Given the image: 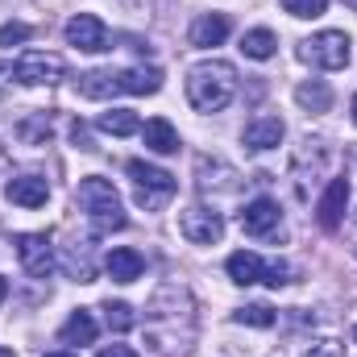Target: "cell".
<instances>
[{"mask_svg":"<svg viewBox=\"0 0 357 357\" xmlns=\"http://www.w3.org/2000/svg\"><path fill=\"white\" fill-rule=\"evenodd\" d=\"M79 96L88 100H108V96H154L162 88L158 67H125V71H88L75 79Z\"/></svg>","mask_w":357,"mask_h":357,"instance_id":"6da1fadb","label":"cell"},{"mask_svg":"<svg viewBox=\"0 0 357 357\" xmlns=\"http://www.w3.org/2000/svg\"><path fill=\"white\" fill-rule=\"evenodd\" d=\"M233 96H237V71H233V63L212 59V63H199V67L187 71V100H191V108L220 112Z\"/></svg>","mask_w":357,"mask_h":357,"instance_id":"7a4b0ae2","label":"cell"},{"mask_svg":"<svg viewBox=\"0 0 357 357\" xmlns=\"http://www.w3.org/2000/svg\"><path fill=\"white\" fill-rule=\"evenodd\" d=\"M75 199H79V208H84V216L91 220L96 233H116V229L129 225L125 220V208H121V195H116V187L108 178H100V175L79 178Z\"/></svg>","mask_w":357,"mask_h":357,"instance_id":"3957f363","label":"cell"},{"mask_svg":"<svg viewBox=\"0 0 357 357\" xmlns=\"http://www.w3.org/2000/svg\"><path fill=\"white\" fill-rule=\"evenodd\" d=\"M349 38L341 29H324V33H312L307 42H299V59L316 71H341L349 67Z\"/></svg>","mask_w":357,"mask_h":357,"instance_id":"277c9868","label":"cell"},{"mask_svg":"<svg viewBox=\"0 0 357 357\" xmlns=\"http://www.w3.org/2000/svg\"><path fill=\"white\" fill-rule=\"evenodd\" d=\"M129 178H133V187H137V204H142L146 212H158V208L178 191V183H175L171 171L150 167V162H142V158L129 162Z\"/></svg>","mask_w":357,"mask_h":357,"instance_id":"5b68a950","label":"cell"},{"mask_svg":"<svg viewBox=\"0 0 357 357\" xmlns=\"http://www.w3.org/2000/svg\"><path fill=\"white\" fill-rule=\"evenodd\" d=\"M287 274H291L287 262H262V258H258V254H250V250H237V254L229 258V278H233L237 287H254V282L282 287V282H287Z\"/></svg>","mask_w":357,"mask_h":357,"instance_id":"8992f818","label":"cell"},{"mask_svg":"<svg viewBox=\"0 0 357 357\" xmlns=\"http://www.w3.org/2000/svg\"><path fill=\"white\" fill-rule=\"evenodd\" d=\"M13 75L25 84V88H42V84H59L67 75V63L50 50H25L17 63H13Z\"/></svg>","mask_w":357,"mask_h":357,"instance_id":"52a82bcc","label":"cell"},{"mask_svg":"<svg viewBox=\"0 0 357 357\" xmlns=\"http://www.w3.org/2000/svg\"><path fill=\"white\" fill-rule=\"evenodd\" d=\"M178 233L191 241V245H216L225 237V216L216 208H204V204H191L183 208L178 216Z\"/></svg>","mask_w":357,"mask_h":357,"instance_id":"ba28073f","label":"cell"},{"mask_svg":"<svg viewBox=\"0 0 357 357\" xmlns=\"http://www.w3.org/2000/svg\"><path fill=\"white\" fill-rule=\"evenodd\" d=\"M17 258H21L25 274H33V278H50L54 274V250H50L46 233H21L17 237Z\"/></svg>","mask_w":357,"mask_h":357,"instance_id":"9c48e42d","label":"cell"},{"mask_svg":"<svg viewBox=\"0 0 357 357\" xmlns=\"http://www.w3.org/2000/svg\"><path fill=\"white\" fill-rule=\"evenodd\" d=\"M67 42H71L75 50H88V54H104V50H112V38H108L104 21L91 17V13H79V17L67 21Z\"/></svg>","mask_w":357,"mask_h":357,"instance_id":"30bf717a","label":"cell"},{"mask_svg":"<svg viewBox=\"0 0 357 357\" xmlns=\"http://www.w3.org/2000/svg\"><path fill=\"white\" fill-rule=\"evenodd\" d=\"M241 229L250 233V237H278V229H282V216H278V204L274 199H254V204H245V212H241Z\"/></svg>","mask_w":357,"mask_h":357,"instance_id":"8fae6325","label":"cell"},{"mask_svg":"<svg viewBox=\"0 0 357 357\" xmlns=\"http://www.w3.org/2000/svg\"><path fill=\"white\" fill-rule=\"evenodd\" d=\"M345 204H349V178H333L328 187H324V195H320V204H316V220H320V229H341V220H345Z\"/></svg>","mask_w":357,"mask_h":357,"instance_id":"7c38bea8","label":"cell"},{"mask_svg":"<svg viewBox=\"0 0 357 357\" xmlns=\"http://www.w3.org/2000/svg\"><path fill=\"white\" fill-rule=\"evenodd\" d=\"M4 195H8L17 208H42V204L50 199V187H46L42 175H21V178H8Z\"/></svg>","mask_w":357,"mask_h":357,"instance_id":"4fadbf2b","label":"cell"},{"mask_svg":"<svg viewBox=\"0 0 357 357\" xmlns=\"http://www.w3.org/2000/svg\"><path fill=\"white\" fill-rule=\"evenodd\" d=\"M229 29H233V21H229L225 13H204V17L191 25V46L212 50V46H220V42L229 38Z\"/></svg>","mask_w":357,"mask_h":357,"instance_id":"5bb4252c","label":"cell"},{"mask_svg":"<svg viewBox=\"0 0 357 357\" xmlns=\"http://www.w3.org/2000/svg\"><path fill=\"white\" fill-rule=\"evenodd\" d=\"M282 133H287V125H282L278 116H254V121L245 125V146H250V150H274V146L282 142Z\"/></svg>","mask_w":357,"mask_h":357,"instance_id":"9a60e30c","label":"cell"},{"mask_svg":"<svg viewBox=\"0 0 357 357\" xmlns=\"http://www.w3.org/2000/svg\"><path fill=\"white\" fill-rule=\"evenodd\" d=\"M142 270H146V258H142L137 250H129V245H116V250L108 254V274H112V282H137Z\"/></svg>","mask_w":357,"mask_h":357,"instance_id":"2e32d148","label":"cell"},{"mask_svg":"<svg viewBox=\"0 0 357 357\" xmlns=\"http://www.w3.org/2000/svg\"><path fill=\"white\" fill-rule=\"evenodd\" d=\"M142 142H146V150H154V154H175L178 150V133L167 116L146 121V125H142Z\"/></svg>","mask_w":357,"mask_h":357,"instance_id":"e0dca14e","label":"cell"},{"mask_svg":"<svg viewBox=\"0 0 357 357\" xmlns=\"http://www.w3.org/2000/svg\"><path fill=\"white\" fill-rule=\"evenodd\" d=\"M295 100H299V108H307V112H328V108H333V88H328L324 79H303V84L295 88Z\"/></svg>","mask_w":357,"mask_h":357,"instance_id":"ac0fdd59","label":"cell"},{"mask_svg":"<svg viewBox=\"0 0 357 357\" xmlns=\"http://www.w3.org/2000/svg\"><path fill=\"white\" fill-rule=\"evenodd\" d=\"M96 125H100L104 133H112V137L142 133V121H137V112H129V108H108V112H100V116H96Z\"/></svg>","mask_w":357,"mask_h":357,"instance_id":"d6986e66","label":"cell"},{"mask_svg":"<svg viewBox=\"0 0 357 357\" xmlns=\"http://www.w3.org/2000/svg\"><path fill=\"white\" fill-rule=\"evenodd\" d=\"M59 337H63L67 345H91V341H96V320H91V312H84V307L71 312L67 324L59 328Z\"/></svg>","mask_w":357,"mask_h":357,"instance_id":"ffe728a7","label":"cell"},{"mask_svg":"<svg viewBox=\"0 0 357 357\" xmlns=\"http://www.w3.org/2000/svg\"><path fill=\"white\" fill-rule=\"evenodd\" d=\"M274 50H278V38H274L270 29H250V33L241 38V54H245V59L266 63V59H274Z\"/></svg>","mask_w":357,"mask_h":357,"instance_id":"44dd1931","label":"cell"},{"mask_svg":"<svg viewBox=\"0 0 357 357\" xmlns=\"http://www.w3.org/2000/svg\"><path fill=\"white\" fill-rule=\"evenodd\" d=\"M104 324H108L112 333H129V328L137 324V316H133L129 303H121V299L112 303V299H108V303H104Z\"/></svg>","mask_w":357,"mask_h":357,"instance_id":"7402d4cb","label":"cell"},{"mask_svg":"<svg viewBox=\"0 0 357 357\" xmlns=\"http://www.w3.org/2000/svg\"><path fill=\"white\" fill-rule=\"evenodd\" d=\"M237 320L250 324V328H270V324H274V312H270L266 303H250V307L237 312Z\"/></svg>","mask_w":357,"mask_h":357,"instance_id":"603a6c76","label":"cell"},{"mask_svg":"<svg viewBox=\"0 0 357 357\" xmlns=\"http://www.w3.org/2000/svg\"><path fill=\"white\" fill-rule=\"evenodd\" d=\"M291 17H320L328 8V0H278Z\"/></svg>","mask_w":357,"mask_h":357,"instance_id":"cb8c5ba5","label":"cell"},{"mask_svg":"<svg viewBox=\"0 0 357 357\" xmlns=\"http://www.w3.org/2000/svg\"><path fill=\"white\" fill-rule=\"evenodd\" d=\"M29 25H21V21H8V25H0V46H21V42H29Z\"/></svg>","mask_w":357,"mask_h":357,"instance_id":"d4e9b609","label":"cell"},{"mask_svg":"<svg viewBox=\"0 0 357 357\" xmlns=\"http://www.w3.org/2000/svg\"><path fill=\"white\" fill-rule=\"evenodd\" d=\"M303 357H345V345L341 341H316Z\"/></svg>","mask_w":357,"mask_h":357,"instance_id":"484cf974","label":"cell"},{"mask_svg":"<svg viewBox=\"0 0 357 357\" xmlns=\"http://www.w3.org/2000/svg\"><path fill=\"white\" fill-rule=\"evenodd\" d=\"M96 357H137V354H133L129 345H108V349H100Z\"/></svg>","mask_w":357,"mask_h":357,"instance_id":"4316f807","label":"cell"},{"mask_svg":"<svg viewBox=\"0 0 357 357\" xmlns=\"http://www.w3.org/2000/svg\"><path fill=\"white\" fill-rule=\"evenodd\" d=\"M4 79H13V67L0 63V96H8V84H4Z\"/></svg>","mask_w":357,"mask_h":357,"instance_id":"83f0119b","label":"cell"},{"mask_svg":"<svg viewBox=\"0 0 357 357\" xmlns=\"http://www.w3.org/2000/svg\"><path fill=\"white\" fill-rule=\"evenodd\" d=\"M4 295H8V278L0 274V303H4Z\"/></svg>","mask_w":357,"mask_h":357,"instance_id":"f1b7e54d","label":"cell"},{"mask_svg":"<svg viewBox=\"0 0 357 357\" xmlns=\"http://www.w3.org/2000/svg\"><path fill=\"white\" fill-rule=\"evenodd\" d=\"M46 357H75V354H67V349H59V354H46Z\"/></svg>","mask_w":357,"mask_h":357,"instance_id":"f546056e","label":"cell"},{"mask_svg":"<svg viewBox=\"0 0 357 357\" xmlns=\"http://www.w3.org/2000/svg\"><path fill=\"white\" fill-rule=\"evenodd\" d=\"M349 112H354V121H357V96H354V104H349Z\"/></svg>","mask_w":357,"mask_h":357,"instance_id":"4dcf8cb0","label":"cell"},{"mask_svg":"<svg viewBox=\"0 0 357 357\" xmlns=\"http://www.w3.org/2000/svg\"><path fill=\"white\" fill-rule=\"evenodd\" d=\"M354 341H357V328H354Z\"/></svg>","mask_w":357,"mask_h":357,"instance_id":"1f68e13d","label":"cell"}]
</instances>
